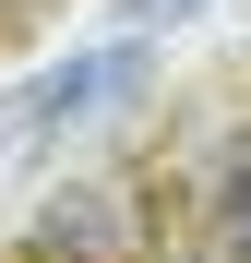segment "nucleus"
I'll use <instances>...</instances> for the list:
<instances>
[{
	"mask_svg": "<svg viewBox=\"0 0 251 263\" xmlns=\"http://www.w3.org/2000/svg\"><path fill=\"white\" fill-rule=\"evenodd\" d=\"M36 251H60V263H144V192H132V180H72V192H48Z\"/></svg>",
	"mask_w": 251,
	"mask_h": 263,
	"instance_id": "f257e3e1",
	"label": "nucleus"
},
{
	"mask_svg": "<svg viewBox=\"0 0 251 263\" xmlns=\"http://www.w3.org/2000/svg\"><path fill=\"white\" fill-rule=\"evenodd\" d=\"M132 84H144V48H132V36H120V48H84V60H60V72H36L12 108H0V132L36 144V132H60V120H84V108L132 96Z\"/></svg>",
	"mask_w": 251,
	"mask_h": 263,
	"instance_id": "f03ea898",
	"label": "nucleus"
},
{
	"mask_svg": "<svg viewBox=\"0 0 251 263\" xmlns=\"http://www.w3.org/2000/svg\"><path fill=\"white\" fill-rule=\"evenodd\" d=\"M227 251L251 263V167H239V180H227Z\"/></svg>",
	"mask_w": 251,
	"mask_h": 263,
	"instance_id": "7ed1b4c3",
	"label": "nucleus"
},
{
	"mask_svg": "<svg viewBox=\"0 0 251 263\" xmlns=\"http://www.w3.org/2000/svg\"><path fill=\"white\" fill-rule=\"evenodd\" d=\"M180 12H203V0H132V24H180Z\"/></svg>",
	"mask_w": 251,
	"mask_h": 263,
	"instance_id": "20e7f679",
	"label": "nucleus"
},
{
	"mask_svg": "<svg viewBox=\"0 0 251 263\" xmlns=\"http://www.w3.org/2000/svg\"><path fill=\"white\" fill-rule=\"evenodd\" d=\"M36 263H60V251H36Z\"/></svg>",
	"mask_w": 251,
	"mask_h": 263,
	"instance_id": "39448f33",
	"label": "nucleus"
}]
</instances>
